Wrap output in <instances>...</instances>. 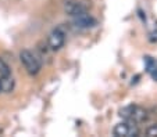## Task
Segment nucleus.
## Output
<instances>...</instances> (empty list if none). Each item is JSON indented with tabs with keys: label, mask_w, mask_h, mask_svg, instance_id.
<instances>
[{
	"label": "nucleus",
	"mask_w": 157,
	"mask_h": 137,
	"mask_svg": "<svg viewBox=\"0 0 157 137\" xmlns=\"http://www.w3.org/2000/svg\"><path fill=\"white\" fill-rule=\"evenodd\" d=\"M20 61L21 64L24 65L25 71L28 72L29 75H38L40 72L42 68V63L40 58H38L36 54H33L31 50H22L20 53Z\"/></svg>",
	"instance_id": "obj_1"
},
{
	"label": "nucleus",
	"mask_w": 157,
	"mask_h": 137,
	"mask_svg": "<svg viewBox=\"0 0 157 137\" xmlns=\"http://www.w3.org/2000/svg\"><path fill=\"white\" fill-rule=\"evenodd\" d=\"M63 9L65 14L70 17H77V15L88 13V6L79 0H65Z\"/></svg>",
	"instance_id": "obj_2"
},
{
	"label": "nucleus",
	"mask_w": 157,
	"mask_h": 137,
	"mask_svg": "<svg viewBox=\"0 0 157 137\" xmlns=\"http://www.w3.org/2000/svg\"><path fill=\"white\" fill-rule=\"evenodd\" d=\"M113 133L116 137H133L139 134L136 125L135 123H128V122H121L117 123L113 129Z\"/></svg>",
	"instance_id": "obj_3"
},
{
	"label": "nucleus",
	"mask_w": 157,
	"mask_h": 137,
	"mask_svg": "<svg viewBox=\"0 0 157 137\" xmlns=\"http://www.w3.org/2000/svg\"><path fill=\"white\" fill-rule=\"evenodd\" d=\"M64 43H65V33L61 28H56L48 38V46L53 51L60 50L64 46Z\"/></svg>",
	"instance_id": "obj_4"
},
{
	"label": "nucleus",
	"mask_w": 157,
	"mask_h": 137,
	"mask_svg": "<svg viewBox=\"0 0 157 137\" xmlns=\"http://www.w3.org/2000/svg\"><path fill=\"white\" fill-rule=\"evenodd\" d=\"M72 25L78 29H90V28L96 27L98 21H96L95 18L92 15H89L88 13L85 14H81V15H77V17H72Z\"/></svg>",
	"instance_id": "obj_5"
},
{
	"label": "nucleus",
	"mask_w": 157,
	"mask_h": 137,
	"mask_svg": "<svg viewBox=\"0 0 157 137\" xmlns=\"http://www.w3.org/2000/svg\"><path fill=\"white\" fill-rule=\"evenodd\" d=\"M146 119H147V111H146L145 108H142V107L135 105V107H133V111H132V115H131V118H129V121H131V122H133L135 125H139V123L145 122Z\"/></svg>",
	"instance_id": "obj_6"
},
{
	"label": "nucleus",
	"mask_w": 157,
	"mask_h": 137,
	"mask_svg": "<svg viewBox=\"0 0 157 137\" xmlns=\"http://www.w3.org/2000/svg\"><path fill=\"white\" fill-rule=\"evenodd\" d=\"M15 81L11 76H2L0 78V93H11L14 90Z\"/></svg>",
	"instance_id": "obj_7"
},
{
	"label": "nucleus",
	"mask_w": 157,
	"mask_h": 137,
	"mask_svg": "<svg viewBox=\"0 0 157 137\" xmlns=\"http://www.w3.org/2000/svg\"><path fill=\"white\" fill-rule=\"evenodd\" d=\"M146 67H147L149 74H150L151 76L157 81V65H156V63L151 60L150 57H146Z\"/></svg>",
	"instance_id": "obj_8"
},
{
	"label": "nucleus",
	"mask_w": 157,
	"mask_h": 137,
	"mask_svg": "<svg viewBox=\"0 0 157 137\" xmlns=\"http://www.w3.org/2000/svg\"><path fill=\"white\" fill-rule=\"evenodd\" d=\"M133 107H135V104H129V105H127V107L121 108V110H120V116L124 118V119H127V121H129L131 115H132Z\"/></svg>",
	"instance_id": "obj_9"
},
{
	"label": "nucleus",
	"mask_w": 157,
	"mask_h": 137,
	"mask_svg": "<svg viewBox=\"0 0 157 137\" xmlns=\"http://www.w3.org/2000/svg\"><path fill=\"white\" fill-rule=\"evenodd\" d=\"M9 75H11V69H10L9 64L3 58H0V76H9Z\"/></svg>",
	"instance_id": "obj_10"
},
{
	"label": "nucleus",
	"mask_w": 157,
	"mask_h": 137,
	"mask_svg": "<svg viewBox=\"0 0 157 137\" xmlns=\"http://www.w3.org/2000/svg\"><path fill=\"white\" fill-rule=\"evenodd\" d=\"M145 134L147 137H157V123L147 126V128H146V130H145Z\"/></svg>",
	"instance_id": "obj_11"
}]
</instances>
